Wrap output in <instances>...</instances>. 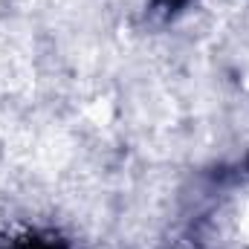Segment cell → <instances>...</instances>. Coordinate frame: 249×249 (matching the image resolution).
Segmentation results:
<instances>
[{"label": "cell", "mask_w": 249, "mask_h": 249, "mask_svg": "<svg viewBox=\"0 0 249 249\" xmlns=\"http://www.w3.org/2000/svg\"><path fill=\"white\" fill-rule=\"evenodd\" d=\"M241 232L247 235V241H249V209H247V214H244V223H241Z\"/></svg>", "instance_id": "1"}]
</instances>
